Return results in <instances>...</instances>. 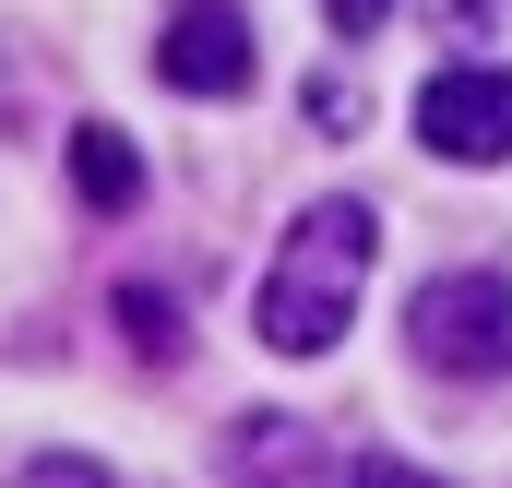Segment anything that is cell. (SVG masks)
I'll return each mask as SVG.
<instances>
[{"instance_id": "obj_1", "label": "cell", "mask_w": 512, "mask_h": 488, "mask_svg": "<svg viewBox=\"0 0 512 488\" xmlns=\"http://www.w3.org/2000/svg\"><path fill=\"white\" fill-rule=\"evenodd\" d=\"M370 250H382V215L370 203H310L286 250H274V274H262L251 322L274 358H322L334 334H346V310H358V286H370Z\"/></svg>"}, {"instance_id": "obj_2", "label": "cell", "mask_w": 512, "mask_h": 488, "mask_svg": "<svg viewBox=\"0 0 512 488\" xmlns=\"http://www.w3.org/2000/svg\"><path fill=\"white\" fill-rule=\"evenodd\" d=\"M417 358L453 381H501L512 369V286L501 274H429L417 286Z\"/></svg>"}, {"instance_id": "obj_3", "label": "cell", "mask_w": 512, "mask_h": 488, "mask_svg": "<svg viewBox=\"0 0 512 488\" xmlns=\"http://www.w3.org/2000/svg\"><path fill=\"white\" fill-rule=\"evenodd\" d=\"M417 143L453 167H501L512 155V72H429L417 84Z\"/></svg>"}, {"instance_id": "obj_4", "label": "cell", "mask_w": 512, "mask_h": 488, "mask_svg": "<svg viewBox=\"0 0 512 488\" xmlns=\"http://www.w3.org/2000/svg\"><path fill=\"white\" fill-rule=\"evenodd\" d=\"M155 72H167L179 96H239V84L262 72L251 12H227V0H179V12H167V36H155Z\"/></svg>"}, {"instance_id": "obj_5", "label": "cell", "mask_w": 512, "mask_h": 488, "mask_svg": "<svg viewBox=\"0 0 512 488\" xmlns=\"http://www.w3.org/2000/svg\"><path fill=\"white\" fill-rule=\"evenodd\" d=\"M72 179H84V203H96V215H120L131 191H143V155H131L108 120H84V131H72Z\"/></svg>"}, {"instance_id": "obj_6", "label": "cell", "mask_w": 512, "mask_h": 488, "mask_svg": "<svg viewBox=\"0 0 512 488\" xmlns=\"http://www.w3.org/2000/svg\"><path fill=\"white\" fill-rule=\"evenodd\" d=\"M120 334H131V358H155V369H179V358H191V334H179V298H155V286H120Z\"/></svg>"}, {"instance_id": "obj_7", "label": "cell", "mask_w": 512, "mask_h": 488, "mask_svg": "<svg viewBox=\"0 0 512 488\" xmlns=\"http://www.w3.org/2000/svg\"><path fill=\"white\" fill-rule=\"evenodd\" d=\"M12 488H120V477H108V465H84V453H24Z\"/></svg>"}, {"instance_id": "obj_8", "label": "cell", "mask_w": 512, "mask_h": 488, "mask_svg": "<svg viewBox=\"0 0 512 488\" xmlns=\"http://www.w3.org/2000/svg\"><path fill=\"white\" fill-rule=\"evenodd\" d=\"M322 12H334V36H382V12H393V0H322Z\"/></svg>"}, {"instance_id": "obj_9", "label": "cell", "mask_w": 512, "mask_h": 488, "mask_svg": "<svg viewBox=\"0 0 512 488\" xmlns=\"http://www.w3.org/2000/svg\"><path fill=\"white\" fill-rule=\"evenodd\" d=\"M358 488H441V477H417V465H393V453H370V465H358Z\"/></svg>"}]
</instances>
